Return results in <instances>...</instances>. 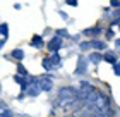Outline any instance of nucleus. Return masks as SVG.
Returning a JSON list of instances; mask_svg holds the SVG:
<instances>
[{"label":"nucleus","instance_id":"nucleus-3","mask_svg":"<svg viewBox=\"0 0 120 117\" xmlns=\"http://www.w3.org/2000/svg\"><path fill=\"white\" fill-rule=\"evenodd\" d=\"M62 47H64V40H62V38H58L57 35H55V36H53L50 41L46 43V48L50 50L52 53H57V52H58V50L62 48Z\"/></svg>","mask_w":120,"mask_h":117},{"label":"nucleus","instance_id":"nucleus-12","mask_svg":"<svg viewBox=\"0 0 120 117\" xmlns=\"http://www.w3.org/2000/svg\"><path fill=\"white\" fill-rule=\"evenodd\" d=\"M101 60H103V55L100 52H93L88 55V62H91V64H100Z\"/></svg>","mask_w":120,"mask_h":117},{"label":"nucleus","instance_id":"nucleus-7","mask_svg":"<svg viewBox=\"0 0 120 117\" xmlns=\"http://www.w3.org/2000/svg\"><path fill=\"white\" fill-rule=\"evenodd\" d=\"M14 81L21 86V90H22V91H28V88H29V79H28V77L15 74V76H14Z\"/></svg>","mask_w":120,"mask_h":117},{"label":"nucleus","instance_id":"nucleus-20","mask_svg":"<svg viewBox=\"0 0 120 117\" xmlns=\"http://www.w3.org/2000/svg\"><path fill=\"white\" fill-rule=\"evenodd\" d=\"M57 36L64 40V38H69L70 35H69V31H67V29H64V28H62V29H58V31H57Z\"/></svg>","mask_w":120,"mask_h":117},{"label":"nucleus","instance_id":"nucleus-27","mask_svg":"<svg viewBox=\"0 0 120 117\" xmlns=\"http://www.w3.org/2000/svg\"><path fill=\"white\" fill-rule=\"evenodd\" d=\"M60 16H62V19L69 21V14H67V12H64V10H60Z\"/></svg>","mask_w":120,"mask_h":117},{"label":"nucleus","instance_id":"nucleus-4","mask_svg":"<svg viewBox=\"0 0 120 117\" xmlns=\"http://www.w3.org/2000/svg\"><path fill=\"white\" fill-rule=\"evenodd\" d=\"M88 65H89L88 57H79V60H77V67H75L74 74H75V76H84L86 72H88Z\"/></svg>","mask_w":120,"mask_h":117},{"label":"nucleus","instance_id":"nucleus-30","mask_svg":"<svg viewBox=\"0 0 120 117\" xmlns=\"http://www.w3.org/2000/svg\"><path fill=\"white\" fill-rule=\"evenodd\" d=\"M14 117H29V115H14Z\"/></svg>","mask_w":120,"mask_h":117},{"label":"nucleus","instance_id":"nucleus-2","mask_svg":"<svg viewBox=\"0 0 120 117\" xmlns=\"http://www.w3.org/2000/svg\"><path fill=\"white\" fill-rule=\"evenodd\" d=\"M93 91H94V86H93L89 81H82L81 86H79V102H84Z\"/></svg>","mask_w":120,"mask_h":117},{"label":"nucleus","instance_id":"nucleus-23","mask_svg":"<svg viewBox=\"0 0 120 117\" xmlns=\"http://www.w3.org/2000/svg\"><path fill=\"white\" fill-rule=\"evenodd\" d=\"M113 74H115V76H120V62L113 65Z\"/></svg>","mask_w":120,"mask_h":117},{"label":"nucleus","instance_id":"nucleus-29","mask_svg":"<svg viewBox=\"0 0 120 117\" xmlns=\"http://www.w3.org/2000/svg\"><path fill=\"white\" fill-rule=\"evenodd\" d=\"M4 45H5V38H2V40H0V50H2Z\"/></svg>","mask_w":120,"mask_h":117},{"label":"nucleus","instance_id":"nucleus-5","mask_svg":"<svg viewBox=\"0 0 120 117\" xmlns=\"http://www.w3.org/2000/svg\"><path fill=\"white\" fill-rule=\"evenodd\" d=\"M38 86H40L41 91H52V90H53V79H52V77L43 76V77H40V83H38Z\"/></svg>","mask_w":120,"mask_h":117},{"label":"nucleus","instance_id":"nucleus-10","mask_svg":"<svg viewBox=\"0 0 120 117\" xmlns=\"http://www.w3.org/2000/svg\"><path fill=\"white\" fill-rule=\"evenodd\" d=\"M31 47H34V48H43L45 47V40H43V36H40V35H34L31 38V43H29Z\"/></svg>","mask_w":120,"mask_h":117},{"label":"nucleus","instance_id":"nucleus-22","mask_svg":"<svg viewBox=\"0 0 120 117\" xmlns=\"http://www.w3.org/2000/svg\"><path fill=\"white\" fill-rule=\"evenodd\" d=\"M65 4H67V5H70V7H77V5H79V2H77V0H65Z\"/></svg>","mask_w":120,"mask_h":117},{"label":"nucleus","instance_id":"nucleus-26","mask_svg":"<svg viewBox=\"0 0 120 117\" xmlns=\"http://www.w3.org/2000/svg\"><path fill=\"white\" fill-rule=\"evenodd\" d=\"M4 110H7V103H5L4 100H0V114H2Z\"/></svg>","mask_w":120,"mask_h":117},{"label":"nucleus","instance_id":"nucleus-6","mask_svg":"<svg viewBox=\"0 0 120 117\" xmlns=\"http://www.w3.org/2000/svg\"><path fill=\"white\" fill-rule=\"evenodd\" d=\"M84 36H94V40H98V36L103 35V28L101 26H94V28H89V29H84L82 31Z\"/></svg>","mask_w":120,"mask_h":117},{"label":"nucleus","instance_id":"nucleus-11","mask_svg":"<svg viewBox=\"0 0 120 117\" xmlns=\"http://www.w3.org/2000/svg\"><path fill=\"white\" fill-rule=\"evenodd\" d=\"M103 60H106V62H110L112 65L118 64V57H117V53H115V52H106L105 55H103Z\"/></svg>","mask_w":120,"mask_h":117},{"label":"nucleus","instance_id":"nucleus-25","mask_svg":"<svg viewBox=\"0 0 120 117\" xmlns=\"http://www.w3.org/2000/svg\"><path fill=\"white\" fill-rule=\"evenodd\" d=\"M105 36H106V40H112V38H113V36H115V33H113L112 29H108V31L105 33Z\"/></svg>","mask_w":120,"mask_h":117},{"label":"nucleus","instance_id":"nucleus-17","mask_svg":"<svg viewBox=\"0 0 120 117\" xmlns=\"http://www.w3.org/2000/svg\"><path fill=\"white\" fill-rule=\"evenodd\" d=\"M0 36H4L5 40H7V36H9V24H7V23H2V24H0Z\"/></svg>","mask_w":120,"mask_h":117},{"label":"nucleus","instance_id":"nucleus-18","mask_svg":"<svg viewBox=\"0 0 120 117\" xmlns=\"http://www.w3.org/2000/svg\"><path fill=\"white\" fill-rule=\"evenodd\" d=\"M17 74H19V76H24V77H28V69H26L22 64H19V65H17Z\"/></svg>","mask_w":120,"mask_h":117},{"label":"nucleus","instance_id":"nucleus-21","mask_svg":"<svg viewBox=\"0 0 120 117\" xmlns=\"http://www.w3.org/2000/svg\"><path fill=\"white\" fill-rule=\"evenodd\" d=\"M110 7L115 9V10H118L120 9V0H110Z\"/></svg>","mask_w":120,"mask_h":117},{"label":"nucleus","instance_id":"nucleus-19","mask_svg":"<svg viewBox=\"0 0 120 117\" xmlns=\"http://www.w3.org/2000/svg\"><path fill=\"white\" fill-rule=\"evenodd\" d=\"M79 48L82 50V52H88V50H91V41H81Z\"/></svg>","mask_w":120,"mask_h":117},{"label":"nucleus","instance_id":"nucleus-16","mask_svg":"<svg viewBox=\"0 0 120 117\" xmlns=\"http://www.w3.org/2000/svg\"><path fill=\"white\" fill-rule=\"evenodd\" d=\"M41 65H43V69H45V71H52L53 67H55V65L52 64V60H50V57H45V59H43V62H41Z\"/></svg>","mask_w":120,"mask_h":117},{"label":"nucleus","instance_id":"nucleus-14","mask_svg":"<svg viewBox=\"0 0 120 117\" xmlns=\"http://www.w3.org/2000/svg\"><path fill=\"white\" fill-rule=\"evenodd\" d=\"M10 57L21 62V60H24V50L22 48H14L12 52H10Z\"/></svg>","mask_w":120,"mask_h":117},{"label":"nucleus","instance_id":"nucleus-24","mask_svg":"<svg viewBox=\"0 0 120 117\" xmlns=\"http://www.w3.org/2000/svg\"><path fill=\"white\" fill-rule=\"evenodd\" d=\"M0 117H14V114H12V112H10V110L7 109V110H4V112L0 114Z\"/></svg>","mask_w":120,"mask_h":117},{"label":"nucleus","instance_id":"nucleus-31","mask_svg":"<svg viewBox=\"0 0 120 117\" xmlns=\"http://www.w3.org/2000/svg\"><path fill=\"white\" fill-rule=\"evenodd\" d=\"M118 29H120V26H118Z\"/></svg>","mask_w":120,"mask_h":117},{"label":"nucleus","instance_id":"nucleus-15","mask_svg":"<svg viewBox=\"0 0 120 117\" xmlns=\"http://www.w3.org/2000/svg\"><path fill=\"white\" fill-rule=\"evenodd\" d=\"M50 60H52V64L55 65V67H58V65H62V57H60V53H52L50 55Z\"/></svg>","mask_w":120,"mask_h":117},{"label":"nucleus","instance_id":"nucleus-8","mask_svg":"<svg viewBox=\"0 0 120 117\" xmlns=\"http://www.w3.org/2000/svg\"><path fill=\"white\" fill-rule=\"evenodd\" d=\"M91 48H94L96 52H101V50H106L108 48V43L106 41H101V40H91Z\"/></svg>","mask_w":120,"mask_h":117},{"label":"nucleus","instance_id":"nucleus-9","mask_svg":"<svg viewBox=\"0 0 120 117\" xmlns=\"http://www.w3.org/2000/svg\"><path fill=\"white\" fill-rule=\"evenodd\" d=\"M112 115H113V110L106 109V110H94L93 114L86 115V117H112Z\"/></svg>","mask_w":120,"mask_h":117},{"label":"nucleus","instance_id":"nucleus-13","mask_svg":"<svg viewBox=\"0 0 120 117\" xmlns=\"http://www.w3.org/2000/svg\"><path fill=\"white\" fill-rule=\"evenodd\" d=\"M26 93H28V97L36 98L38 95L41 93V90H40V86H38V85H29V88H28V91H26Z\"/></svg>","mask_w":120,"mask_h":117},{"label":"nucleus","instance_id":"nucleus-1","mask_svg":"<svg viewBox=\"0 0 120 117\" xmlns=\"http://www.w3.org/2000/svg\"><path fill=\"white\" fill-rule=\"evenodd\" d=\"M58 102L60 103H74L79 102V90L74 86H62L58 90Z\"/></svg>","mask_w":120,"mask_h":117},{"label":"nucleus","instance_id":"nucleus-28","mask_svg":"<svg viewBox=\"0 0 120 117\" xmlns=\"http://www.w3.org/2000/svg\"><path fill=\"white\" fill-rule=\"evenodd\" d=\"M115 47L118 48V52H120V38H118V40H115Z\"/></svg>","mask_w":120,"mask_h":117}]
</instances>
